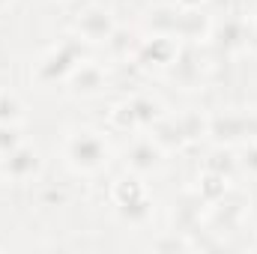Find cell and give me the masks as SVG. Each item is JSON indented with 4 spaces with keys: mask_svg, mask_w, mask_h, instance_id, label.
<instances>
[{
    "mask_svg": "<svg viewBox=\"0 0 257 254\" xmlns=\"http://www.w3.org/2000/svg\"><path fill=\"white\" fill-rule=\"evenodd\" d=\"M66 153H69L72 165H78V168H84V171H93V168H99V165L108 159L105 141H102L99 135H93V132H78L75 138H69Z\"/></svg>",
    "mask_w": 257,
    "mask_h": 254,
    "instance_id": "obj_1",
    "label": "cell"
},
{
    "mask_svg": "<svg viewBox=\"0 0 257 254\" xmlns=\"http://www.w3.org/2000/svg\"><path fill=\"white\" fill-rule=\"evenodd\" d=\"M6 162H3V171L9 174V177H15V180H24V177H30L33 171H36V153L33 150H21V147H15L12 153H6L3 156Z\"/></svg>",
    "mask_w": 257,
    "mask_h": 254,
    "instance_id": "obj_2",
    "label": "cell"
},
{
    "mask_svg": "<svg viewBox=\"0 0 257 254\" xmlns=\"http://www.w3.org/2000/svg\"><path fill=\"white\" fill-rule=\"evenodd\" d=\"M78 30H81L87 39H108L111 30H114V24H111L108 12H102V9H90V12H84V18L78 21Z\"/></svg>",
    "mask_w": 257,
    "mask_h": 254,
    "instance_id": "obj_3",
    "label": "cell"
},
{
    "mask_svg": "<svg viewBox=\"0 0 257 254\" xmlns=\"http://www.w3.org/2000/svg\"><path fill=\"white\" fill-rule=\"evenodd\" d=\"M138 197H144V186H141V180H135V177H123V180L114 186V200H117V206H128V203H135Z\"/></svg>",
    "mask_w": 257,
    "mask_h": 254,
    "instance_id": "obj_4",
    "label": "cell"
},
{
    "mask_svg": "<svg viewBox=\"0 0 257 254\" xmlns=\"http://www.w3.org/2000/svg\"><path fill=\"white\" fill-rule=\"evenodd\" d=\"M224 191H227V180H224V174L206 171V174L200 177V194H203L206 200H218V197H224Z\"/></svg>",
    "mask_w": 257,
    "mask_h": 254,
    "instance_id": "obj_5",
    "label": "cell"
},
{
    "mask_svg": "<svg viewBox=\"0 0 257 254\" xmlns=\"http://www.w3.org/2000/svg\"><path fill=\"white\" fill-rule=\"evenodd\" d=\"M132 165H135L138 171L153 168V165H156V147H153L150 141H141V144L132 150Z\"/></svg>",
    "mask_w": 257,
    "mask_h": 254,
    "instance_id": "obj_6",
    "label": "cell"
},
{
    "mask_svg": "<svg viewBox=\"0 0 257 254\" xmlns=\"http://www.w3.org/2000/svg\"><path fill=\"white\" fill-rule=\"evenodd\" d=\"M99 81H102V75H99L96 66H81V69L75 72V84H78V90H96Z\"/></svg>",
    "mask_w": 257,
    "mask_h": 254,
    "instance_id": "obj_7",
    "label": "cell"
},
{
    "mask_svg": "<svg viewBox=\"0 0 257 254\" xmlns=\"http://www.w3.org/2000/svg\"><path fill=\"white\" fill-rule=\"evenodd\" d=\"M111 120H114V126H120V129L135 126V123H138L135 105H132V102H123V105H117V108H114V114H111Z\"/></svg>",
    "mask_w": 257,
    "mask_h": 254,
    "instance_id": "obj_8",
    "label": "cell"
},
{
    "mask_svg": "<svg viewBox=\"0 0 257 254\" xmlns=\"http://www.w3.org/2000/svg\"><path fill=\"white\" fill-rule=\"evenodd\" d=\"M120 212L126 215L128 221H144L147 215H150V200H147V194L144 197H138L135 203H128V206H120Z\"/></svg>",
    "mask_w": 257,
    "mask_h": 254,
    "instance_id": "obj_9",
    "label": "cell"
},
{
    "mask_svg": "<svg viewBox=\"0 0 257 254\" xmlns=\"http://www.w3.org/2000/svg\"><path fill=\"white\" fill-rule=\"evenodd\" d=\"M15 147H18V132L9 126V123H3V126H0V156L12 153Z\"/></svg>",
    "mask_w": 257,
    "mask_h": 254,
    "instance_id": "obj_10",
    "label": "cell"
},
{
    "mask_svg": "<svg viewBox=\"0 0 257 254\" xmlns=\"http://www.w3.org/2000/svg\"><path fill=\"white\" fill-rule=\"evenodd\" d=\"M147 51H150V54L156 51V54H159V60H162V63H168V60H171V54H174V45H171L168 39H153V42L147 45Z\"/></svg>",
    "mask_w": 257,
    "mask_h": 254,
    "instance_id": "obj_11",
    "label": "cell"
},
{
    "mask_svg": "<svg viewBox=\"0 0 257 254\" xmlns=\"http://www.w3.org/2000/svg\"><path fill=\"white\" fill-rule=\"evenodd\" d=\"M18 117V102L9 96H0V123H9Z\"/></svg>",
    "mask_w": 257,
    "mask_h": 254,
    "instance_id": "obj_12",
    "label": "cell"
},
{
    "mask_svg": "<svg viewBox=\"0 0 257 254\" xmlns=\"http://www.w3.org/2000/svg\"><path fill=\"white\" fill-rule=\"evenodd\" d=\"M135 105V114H138V123H150L153 117H156V105H150L147 99H138V102H132Z\"/></svg>",
    "mask_w": 257,
    "mask_h": 254,
    "instance_id": "obj_13",
    "label": "cell"
},
{
    "mask_svg": "<svg viewBox=\"0 0 257 254\" xmlns=\"http://www.w3.org/2000/svg\"><path fill=\"white\" fill-rule=\"evenodd\" d=\"M245 168L257 174V147H248V150H245Z\"/></svg>",
    "mask_w": 257,
    "mask_h": 254,
    "instance_id": "obj_14",
    "label": "cell"
},
{
    "mask_svg": "<svg viewBox=\"0 0 257 254\" xmlns=\"http://www.w3.org/2000/svg\"><path fill=\"white\" fill-rule=\"evenodd\" d=\"M180 6L183 9H194V6H200V0H180Z\"/></svg>",
    "mask_w": 257,
    "mask_h": 254,
    "instance_id": "obj_15",
    "label": "cell"
}]
</instances>
